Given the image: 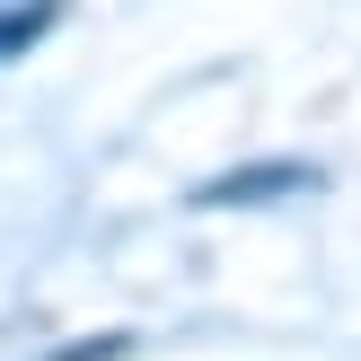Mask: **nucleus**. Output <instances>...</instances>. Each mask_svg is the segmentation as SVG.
<instances>
[{
	"mask_svg": "<svg viewBox=\"0 0 361 361\" xmlns=\"http://www.w3.org/2000/svg\"><path fill=\"white\" fill-rule=\"evenodd\" d=\"M317 176L309 168H247V176H229V185H212L203 203H282V194H309Z\"/></svg>",
	"mask_w": 361,
	"mask_h": 361,
	"instance_id": "obj_1",
	"label": "nucleus"
},
{
	"mask_svg": "<svg viewBox=\"0 0 361 361\" xmlns=\"http://www.w3.org/2000/svg\"><path fill=\"white\" fill-rule=\"evenodd\" d=\"M53 18H62V0H0V62H9V53H27Z\"/></svg>",
	"mask_w": 361,
	"mask_h": 361,
	"instance_id": "obj_2",
	"label": "nucleus"
}]
</instances>
